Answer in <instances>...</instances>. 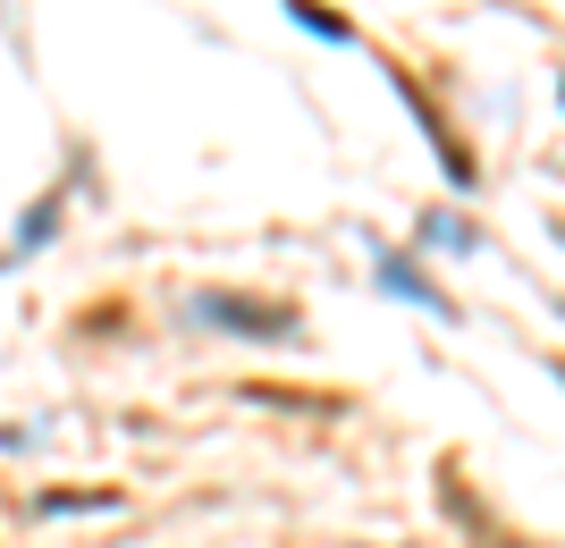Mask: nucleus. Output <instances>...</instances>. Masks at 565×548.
<instances>
[{"instance_id": "7ed1b4c3", "label": "nucleus", "mask_w": 565, "mask_h": 548, "mask_svg": "<svg viewBox=\"0 0 565 548\" xmlns=\"http://www.w3.org/2000/svg\"><path fill=\"white\" fill-rule=\"evenodd\" d=\"M287 9H296V18H305L312 34H330V43H347V34H354V25H347V18H330L321 0H287Z\"/></svg>"}, {"instance_id": "f03ea898", "label": "nucleus", "mask_w": 565, "mask_h": 548, "mask_svg": "<svg viewBox=\"0 0 565 548\" xmlns=\"http://www.w3.org/2000/svg\"><path fill=\"white\" fill-rule=\"evenodd\" d=\"M380 287H388V296H414V304H423V312H439V321H448V296H439V287H430L423 279V262H405V254H380Z\"/></svg>"}, {"instance_id": "f257e3e1", "label": "nucleus", "mask_w": 565, "mask_h": 548, "mask_svg": "<svg viewBox=\"0 0 565 548\" xmlns=\"http://www.w3.org/2000/svg\"><path fill=\"white\" fill-rule=\"evenodd\" d=\"M194 321H220V330H245V337H287L296 312L287 304H254V296H194Z\"/></svg>"}]
</instances>
